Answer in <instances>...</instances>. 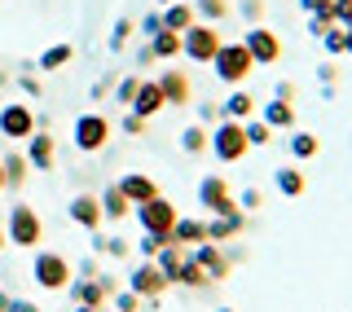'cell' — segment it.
<instances>
[{
  "label": "cell",
  "mask_w": 352,
  "mask_h": 312,
  "mask_svg": "<svg viewBox=\"0 0 352 312\" xmlns=\"http://www.w3.org/2000/svg\"><path fill=\"white\" fill-rule=\"evenodd\" d=\"M212 66H216V75H220L229 88H238L251 71H256V62H251V53H247V44H242V40H225V44H220L216 58H212Z\"/></svg>",
  "instance_id": "1"
},
{
  "label": "cell",
  "mask_w": 352,
  "mask_h": 312,
  "mask_svg": "<svg viewBox=\"0 0 352 312\" xmlns=\"http://www.w3.org/2000/svg\"><path fill=\"white\" fill-rule=\"evenodd\" d=\"M132 216H137V225L154 233V238H168L172 242V229H176V220H181V211H176V203H168V198H150V203H141V207H132Z\"/></svg>",
  "instance_id": "2"
},
{
  "label": "cell",
  "mask_w": 352,
  "mask_h": 312,
  "mask_svg": "<svg viewBox=\"0 0 352 312\" xmlns=\"http://www.w3.org/2000/svg\"><path fill=\"white\" fill-rule=\"evenodd\" d=\"M207 150H212L220 163H242V159H247V150H251L247 128H242L238 119H220V128L212 132V146H207Z\"/></svg>",
  "instance_id": "3"
},
{
  "label": "cell",
  "mask_w": 352,
  "mask_h": 312,
  "mask_svg": "<svg viewBox=\"0 0 352 312\" xmlns=\"http://www.w3.org/2000/svg\"><path fill=\"white\" fill-rule=\"evenodd\" d=\"M5 233H9V242H14V247H40V238H44V225H40V211H36V207H27V203L9 207Z\"/></svg>",
  "instance_id": "4"
},
{
  "label": "cell",
  "mask_w": 352,
  "mask_h": 312,
  "mask_svg": "<svg viewBox=\"0 0 352 312\" xmlns=\"http://www.w3.org/2000/svg\"><path fill=\"white\" fill-rule=\"evenodd\" d=\"M31 277H36L44 291H66V286L75 282V277H71V260H66L62 251H40L36 264H31Z\"/></svg>",
  "instance_id": "5"
},
{
  "label": "cell",
  "mask_w": 352,
  "mask_h": 312,
  "mask_svg": "<svg viewBox=\"0 0 352 312\" xmlns=\"http://www.w3.org/2000/svg\"><path fill=\"white\" fill-rule=\"evenodd\" d=\"M36 110H31L27 102H18V106H0V137L5 141H14V146H27L31 137H36Z\"/></svg>",
  "instance_id": "6"
},
{
  "label": "cell",
  "mask_w": 352,
  "mask_h": 312,
  "mask_svg": "<svg viewBox=\"0 0 352 312\" xmlns=\"http://www.w3.org/2000/svg\"><path fill=\"white\" fill-rule=\"evenodd\" d=\"M181 44H185V58H190V62H212L216 49L225 44V36H220L212 22H194V27L181 36Z\"/></svg>",
  "instance_id": "7"
},
{
  "label": "cell",
  "mask_w": 352,
  "mask_h": 312,
  "mask_svg": "<svg viewBox=\"0 0 352 312\" xmlns=\"http://www.w3.org/2000/svg\"><path fill=\"white\" fill-rule=\"evenodd\" d=\"M242 44H247V53H251V62H256V66H273V62L282 58L278 31H273V27H260V22L247 31V36H242Z\"/></svg>",
  "instance_id": "8"
},
{
  "label": "cell",
  "mask_w": 352,
  "mask_h": 312,
  "mask_svg": "<svg viewBox=\"0 0 352 312\" xmlns=\"http://www.w3.org/2000/svg\"><path fill=\"white\" fill-rule=\"evenodd\" d=\"M106 141H110V119L106 115H80L75 119V146H80L84 154H97V150H106Z\"/></svg>",
  "instance_id": "9"
},
{
  "label": "cell",
  "mask_w": 352,
  "mask_h": 312,
  "mask_svg": "<svg viewBox=\"0 0 352 312\" xmlns=\"http://www.w3.org/2000/svg\"><path fill=\"white\" fill-rule=\"evenodd\" d=\"M168 277H163V269L154 260H146V264H137V273L128 277V291H137L141 299H146V304H159L163 299V291H168Z\"/></svg>",
  "instance_id": "10"
},
{
  "label": "cell",
  "mask_w": 352,
  "mask_h": 312,
  "mask_svg": "<svg viewBox=\"0 0 352 312\" xmlns=\"http://www.w3.org/2000/svg\"><path fill=\"white\" fill-rule=\"evenodd\" d=\"M190 255L198 260V269L212 277V282H225L229 269H234V264H229V255L220 251V247H212V242H198V247H190Z\"/></svg>",
  "instance_id": "11"
},
{
  "label": "cell",
  "mask_w": 352,
  "mask_h": 312,
  "mask_svg": "<svg viewBox=\"0 0 352 312\" xmlns=\"http://www.w3.org/2000/svg\"><path fill=\"white\" fill-rule=\"evenodd\" d=\"M132 115H141V119H154L159 110H168V97H163V84L159 80H141L137 88V97H132Z\"/></svg>",
  "instance_id": "12"
},
{
  "label": "cell",
  "mask_w": 352,
  "mask_h": 312,
  "mask_svg": "<svg viewBox=\"0 0 352 312\" xmlns=\"http://www.w3.org/2000/svg\"><path fill=\"white\" fill-rule=\"evenodd\" d=\"M71 220H75V225H80V229H88V233H97V229H102V198H97V194H75L71 198Z\"/></svg>",
  "instance_id": "13"
},
{
  "label": "cell",
  "mask_w": 352,
  "mask_h": 312,
  "mask_svg": "<svg viewBox=\"0 0 352 312\" xmlns=\"http://www.w3.org/2000/svg\"><path fill=\"white\" fill-rule=\"evenodd\" d=\"M27 163L36 167V172H53V163H58V141L36 128V137L27 141Z\"/></svg>",
  "instance_id": "14"
},
{
  "label": "cell",
  "mask_w": 352,
  "mask_h": 312,
  "mask_svg": "<svg viewBox=\"0 0 352 312\" xmlns=\"http://www.w3.org/2000/svg\"><path fill=\"white\" fill-rule=\"evenodd\" d=\"M115 185H119V194H124L132 207H141V203H150V198H159V181H154V176H141V172H128L124 181H115Z\"/></svg>",
  "instance_id": "15"
},
{
  "label": "cell",
  "mask_w": 352,
  "mask_h": 312,
  "mask_svg": "<svg viewBox=\"0 0 352 312\" xmlns=\"http://www.w3.org/2000/svg\"><path fill=\"white\" fill-rule=\"evenodd\" d=\"M194 22H198V9L190 5V0H172V5L163 9V27L176 31V36H185V31H190Z\"/></svg>",
  "instance_id": "16"
},
{
  "label": "cell",
  "mask_w": 352,
  "mask_h": 312,
  "mask_svg": "<svg viewBox=\"0 0 352 312\" xmlns=\"http://www.w3.org/2000/svg\"><path fill=\"white\" fill-rule=\"evenodd\" d=\"M163 97H168V106H190L194 88H190V75L185 71H163Z\"/></svg>",
  "instance_id": "17"
},
{
  "label": "cell",
  "mask_w": 352,
  "mask_h": 312,
  "mask_svg": "<svg viewBox=\"0 0 352 312\" xmlns=\"http://www.w3.org/2000/svg\"><path fill=\"white\" fill-rule=\"evenodd\" d=\"M172 242H176V247H198V242H207V220L181 216L176 229H172Z\"/></svg>",
  "instance_id": "18"
},
{
  "label": "cell",
  "mask_w": 352,
  "mask_h": 312,
  "mask_svg": "<svg viewBox=\"0 0 352 312\" xmlns=\"http://www.w3.org/2000/svg\"><path fill=\"white\" fill-rule=\"evenodd\" d=\"M225 198H229V181H225V176H203V181H198V203H203V211H216Z\"/></svg>",
  "instance_id": "19"
},
{
  "label": "cell",
  "mask_w": 352,
  "mask_h": 312,
  "mask_svg": "<svg viewBox=\"0 0 352 312\" xmlns=\"http://www.w3.org/2000/svg\"><path fill=\"white\" fill-rule=\"evenodd\" d=\"M264 124H269L273 132H291L295 128V106L282 102V97H273V102L264 106Z\"/></svg>",
  "instance_id": "20"
},
{
  "label": "cell",
  "mask_w": 352,
  "mask_h": 312,
  "mask_svg": "<svg viewBox=\"0 0 352 312\" xmlns=\"http://www.w3.org/2000/svg\"><path fill=\"white\" fill-rule=\"evenodd\" d=\"M273 181H278V189H282L286 198H304V189H308V176H304V172H300L295 163L278 167V172H273Z\"/></svg>",
  "instance_id": "21"
},
{
  "label": "cell",
  "mask_w": 352,
  "mask_h": 312,
  "mask_svg": "<svg viewBox=\"0 0 352 312\" xmlns=\"http://www.w3.org/2000/svg\"><path fill=\"white\" fill-rule=\"evenodd\" d=\"M247 229V216H216V220H207V242H229L234 233H242Z\"/></svg>",
  "instance_id": "22"
},
{
  "label": "cell",
  "mask_w": 352,
  "mask_h": 312,
  "mask_svg": "<svg viewBox=\"0 0 352 312\" xmlns=\"http://www.w3.org/2000/svg\"><path fill=\"white\" fill-rule=\"evenodd\" d=\"M0 163H5V185H9V189H22V185L31 181V176H27V172H31V163H27V154H22V150L5 154Z\"/></svg>",
  "instance_id": "23"
},
{
  "label": "cell",
  "mask_w": 352,
  "mask_h": 312,
  "mask_svg": "<svg viewBox=\"0 0 352 312\" xmlns=\"http://www.w3.org/2000/svg\"><path fill=\"white\" fill-rule=\"evenodd\" d=\"M150 53L168 62V58H181V53H185V44H181V36H176V31L159 27V31H154V40H150Z\"/></svg>",
  "instance_id": "24"
},
{
  "label": "cell",
  "mask_w": 352,
  "mask_h": 312,
  "mask_svg": "<svg viewBox=\"0 0 352 312\" xmlns=\"http://www.w3.org/2000/svg\"><path fill=\"white\" fill-rule=\"evenodd\" d=\"M97 198H102V216H106V220H128L132 203H128L124 194H119V185H106V189H102Z\"/></svg>",
  "instance_id": "25"
},
{
  "label": "cell",
  "mask_w": 352,
  "mask_h": 312,
  "mask_svg": "<svg viewBox=\"0 0 352 312\" xmlns=\"http://www.w3.org/2000/svg\"><path fill=\"white\" fill-rule=\"evenodd\" d=\"M220 115H225V119H238V124H247V119L256 115V97L238 88V93H229V102L220 106Z\"/></svg>",
  "instance_id": "26"
},
{
  "label": "cell",
  "mask_w": 352,
  "mask_h": 312,
  "mask_svg": "<svg viewBox=\"0 0 352 312\" xmlns=\"http://www.w3.org/2000/svg\"><path fill=\"white\" fill-rule=\"evenodd\" d=\"M207 146H212V132H207L203 124H194V128L181 132V150H185V154H203Z\"/></svg>",
  "instance_id": "27"
},
{
  "label": "cell",
  "mask_w": 352,
  "mask_h": 312,
  "mask_svg": "<svg viewBox=\"0 0 352 312\" xmlns=\"http://www.w3.org/2000/svg\"><path fill=\"white\" fill-rule=\"evenodd\" d=\"M176 282L181 286H212V277H207L203 269H198V260L190 251H185V260H181V273H176Z\"/></svg>",
  "instance_id": "28"
},
{
  "label": "cell",
  "mask_w": 352,
  "mask_h": 312,
  "mask_svg": "<svg viewBox=\"0 0 352 312\" xmlns=\"http://www.w3.org/2000/svg\"><path fill=\"white\" fill-rule=\"evenodd\" d=\"M71 291H75V304H88V308H106V299H110L97 282H75Z\"/></svg>",
  "instance_id": "29"
},
{
  "label": "cell",
  "mask_w": 352,
  "mask_h": 312,
  "mask_svg": "<svg viewBox=\"0 0 352 312\" xmlns=\"http://www.w3.org/2000/svg\"><path fill=\"white\" fill-rule=\"evenodd\" d=\"M71 58H75L71 44H53V49H44V53H40V71H58V66H66Z\"/></svg>",
  "instance_id": "30"
},
{
  "label": "cell",
  "mask_w": 352,
  "mask_h": 312,
  "mask_svg": "<svg viewBox=\"0 0 352 312\" xmlns=\"http://www.w3.org/2000/svg\"><path fill=\"white\" fill-rule=\"evenodd\" d=\"M317 150H322V141H317L313 132H295V137H291V154H295V159H313Z\"/></svg>",
  "instance_id": "31"
},
{
  "label": "cell",
  "mask_w": 352,
  "mask_h": 312,
  "mask_svg": "<svg viewBox=\"0 0 352 312\" xmlns=\"http://www.w3.org/2000/svg\"><path fill=\"white\" fill-rule=\"evenodd\" d=\"M242 128H247V141H251V146H269V141H273V128L264 124V119H247Z\"/></svg>",
  "instance_id": "32"
},
{
  "label": "cell",
  "mask_w": 352,
  "mask_h": 312,
  "mask_svg": "<svg viewBox=\"0 0 352 312\" xmlns=\"http://www.w3.org/2000/svg\"><path fill=\"white\" fill-rule=\"evenodd\" d=\"M132 31H137V22H132V18H119L115 22V36H110V49H124V44H128V36H132Z\"/></svg>",
  "instance_id": "33"
},
{
  "label": "cell",
  "mask_w": 352,
  "mask_h": 312,
  "mask_svg": "<svg viewBox=\"0 0 352 312\" xmlns=\"http://www.w3.org/2000/svg\"><path fill=\"white\" fill-rule=\"evenodd\" d=\"M322 40H326V53H344V49H348V31H344V27H339V22H335V27H330V31H326V36H322Z\"/></svg>",
  "instance_id": "34"
},
{
  "label": "cell",
  "mask_w": 352,
  "mask_h": 312,
  "mask_svg": "<svg viewBox=\"0 0 352 312\" xmlns=\"http://www.w3.org/2000/svg\"><path fill=\"white\" fill-rule=\"evenodd\" d=\"M163 247H172V242H168V238H154V233H146V238H141V247H137V251L146 255V260H159V251H163Z\"/></svg>",
  "instance_id": "35"
},
{
  "label": "cell",
  "mask_w": 352,
  "mask_h": 312,
  "mask_svg": "<svg viewBox=\"0 0 352 312\" xmlns=\"http://www.w3.org/2000/svg\"><path fill=\"white\" fill-rule=\"evenodd\" d=\"M115 312H141V295L137 291H115Z\"/></svg>",
  "instance_id": "36"
},
{
  "label": "cell",
  "mask_w": 352,
  "mask_h": 312,
  "mask_svg": "<svg viewBox=\"0 0 352 312\" xmlns=\"http://www.w3.org/2000/svg\"><path fill=\"white\" fill-rule=\"evenodd\" d=\"M137 88H141V80H137V75H128V80H119V88H115L119 106H132V97H137Z\"/></svg>",
  "instance_id": "37"
},
{
  "label": "cell",
  "mask_w": 352,
  "mask_h": 312,
  "mask_svg": "<svg viewBox=\"0 0 352 312\" xmlns=\"http://www.w3.org/2000/svg\"><path fill=\"white\" fill-rule=\"evenodd\" d=\"M198 14H207V18H225L229 14V0H198Z\"/></svg>",
  "instance_id": "38"
},
{
  "label": "cell",
  "mask_w": 352,
  "mask_h": 312,
  "mask_svg": "<svg viewBox=\"0 0 352 312\" xmlns=\"http://www.w3.org/2000/svg\"><path fill=\"white\" fill-rule=\"evenodd\" d=\"M264 203V198H260V189H242V198H238V207H251V211H256Z\"/></svg>",
  "instance_id": "39"
},
{
  "label": "cell",
  "mask_w": 352,
  "mask_h": 312,
  "mask_svg": "<svg viewBox=\"0 0 352 312\" xmlns=\"http://www.w3.org/2000/svg\"><path fill=\"white\" fill-rule=\"evenodd\" d=\"M238 211H242V207H238V198H234V194H229V198H225V203H220V207L212 211V216H238Z\"/></svg>",
  "instance_id": "40"
},
{
  "label": "cell",
  "mask_w": 352,
  "mask_h": 312,
  "mask_svg": "<svg viewBox=\"0 0 352 312\" xmlns=\"http://www.w3.org/2000/svg\"><path fill=\"white\" fill-rule=\"evenodd\" d=\"M146 124H150V119L132 115V110H128V115H124V128H128V132H146Z\"/></svg>",
  "instance_id": "41"
},
{
  "label": "cell",
  "mask_w": 352,
  "mask_h": 312,
  "mask_svg": "<svg viewBox=\"0 0 352 312\" xmlns=\"http://www.w3.org/2000/svg\"><path fill=\"white\" fill-rule=\"evenodd\" d=\"M106 251L119 260V255H128V242H124V238H110V242H106Z\"/></svg>",
  "instance_id": "42"
},
{
  "label": "cell",
  "mask_w": 352,
  "mask_h": 312,
  "mask_svg": "<svg viewBox=\"0 0 352 312\" xmlns=\"http://www.w3.org/2000/svg\"><path fill=\"white\" fill-rule=\"evenodd\" d=\"M22 93H27V97L40 93V80H36V75H22Z\"/></svg>",
  "instance_id": "43"
},
{
  "label": "cell",
  "mask_w": 352,
  "mask_h": 312,
  "mask_svg": "<svg viewBox=\"0 0 352 312\" xmlns=\"http://www.w3.org/2000/svg\"><path fill=\"white\" fill-rule=\"evenodd\" d=\"M9 312H40V308L31 304V299H14V308H9Z\"/></svg>",
  "instance_id": "44"
},
{
  "label": "cell",
  "mask_w": 352,
  "mask_h": 312,
  "mask_svg": "<svg viewBox=\"0 0 352 312\" xmlns=\"http://www.w3.org/2000/svg\"><path fill=\"white\" fill-rule=\"evenodd\" d=\"M260 9H264L260 0H247V5H242V14H247V18H260Z\"/></svg>",
  "instance_id": "45"
},
{
  "label": "cell",
  "mask_w": 352,
  "mask_h": 312,
  "mask_svg": "<svg viewBox=\"0 0 352 312\" xmlns=\"http://www.w3.org/2000/svg\"><path fill=\"white\" fill-rule=\"evenodd\" d=\"M278 97L282 102H295V84H278Z\"/></svg>",
  "instance_id": "46"
},
{
  "label": "cell",
  "mask_w": 352,
  "mask_h": 312,
  "mask_svg": "<svg viewBox=\"0 0 352 312\" xmlns=\"http://www.w3.org/2000/svg\"><path fill=\"white\" fill-rule=\"evenodd\" d=\"M9 308H14V299H9L5 291H0V312H9Z\"/></svg>",
  "instance_id": "47"
},
{
  "label": "cell",
  "mask_w": 352,
  "mask_h": 312,
  "mask_svg": "<svg viewBox=\"0 0 352 312\" xmlns=\"http://www.w3.org/2000/svg\"><path fill=\"white\" fill-rule=\"evenodd\" d=\"M9 247V233H5V225H0V251H5Z\"/></svg>",
  "instance_id": "48"
},
{
  "label": "cell",
  "mask_w": 352,
  "mask_h": 312,
  "mask_svg": "<svg viewBox=\"0 0 352 312\" xmlns=\"http://www.w3.org/2000/svg\"><path fill=\"white\" fill-rule=\"evenodd\" d=\"M5 189H9V185H5V163H0V194H5Z\"/></svg>",
  "instance_id": "49"
},
{
  "label": "cell",
  "mask_w": 352,
  "mask_h": 312,
  "mask_svg": "<svg viewBox=\"0 0 352 312\" xmlns=\"http://www.w3.org/2000/svg\"><path fill=\"white\" fill-rule=\"evenodd\" d=\"M75 312H97V308H88V304H80V308H75Z\"/></svg>",
  "instance_id": "50"
},
{
  "label": "cell",
  "mask_w": 352,
  "mask_h": 312,
  "mask_svg": "<svg viewBox=\"0 0 352 312\" xmlns=\"http://www.w3.org/2000/svg\"><path fill=\"white\" fill-rule=\"evenodd\" d=\"M344 53H352V31H348V49H344Z\"/></svg>",
  "instance_id": "51"
},
{
  "label": "cell",
  "mask_w": 352,
  "mask_h": 312,
  "mask_svg": "<svg viewBox=\"0 0 352 312\" xmlns=\"http://www.w3.org/2000/svg\"><path fill=\"white\" fill-rule=\"evenodd\" d=\"M216 312H234V308H216Z\"/></svg>",
  "instance_id": "52"
},
{
  "label": "cell",
  "mask_w": 352,
  "mask_h": 312,
  "mask_svg": "<svg viewBox=\"0 0 352 312\" xmlns=\"http://www.w3.org/2000/svg\"><path fill=\"white\" fill-rule=\"evenodd\" d=\"M97 312H115V308H97Z\"/></svg>",
  "instance_id": "53"
},
{
  "label": "cell",
  "mask_w": 352,
  "mask_h": 312,
  "mask_svg": "<svg viewBox=\"0 0 352 312\" xmlns=\"http://www.w3.org/2000/svg\"><path fill=\"white\" fill-rule=\"evenodd\" d=\"M159 5H172V0H159Z\"/></svg>",
  "instance_id": "54"
}]
</instances>
